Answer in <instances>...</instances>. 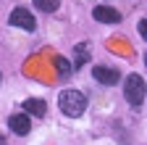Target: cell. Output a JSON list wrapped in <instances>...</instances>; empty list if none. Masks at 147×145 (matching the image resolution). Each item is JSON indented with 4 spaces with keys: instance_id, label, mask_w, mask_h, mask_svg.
I'll return each instance as SVG.
<instances>
[{
    "instance_id": "cell-4",
    "label": "cell",
    "mask_w": 147,
    "mask_h": 145,
    "mask_svg": "<svg viewBox=\"0 0 147 145\" xmlns=\"http://www.w3.org/2000/svg\"><path fill=\"white\" fill-rule=\"evenodd\" d=\"M92 16H95L97 21H102V24H118L121 21V13L116 8H110V5H97L92 11Z\"/></svg>"
},
{
    "instance_id": "cell-9",
    "label": "cell",
    "mask_w": 147,
    "mask_h": 145,
    "mask_svg": "<svg viewBox=\"0 0 147 145\" xmlns=\"http://www.w3.org/2000/svg\"><path fill=\"white\" fill-rule=\"evenodd\" d=\"M55 69H58V74H71V69H74V61H68V58H63V56H58L55 58Z\"/></svg>"
},
{
    "instance_id": "cell-2",
    "label": "cell",
    "mask_w": 147,
    "mask_h": 145,
    "mask_svg": "<svg viewBox=\"0 0 147 145\" xmlns=\"http://www.w3.org/2000/svg\"><path fill=\"white\" fill-rule=\"evenodd\" d=\"M123 95H126V100L131 103V106H139V103L144 100V95H147L144 79H142L139 74H129L126 82H123Z\"/></svg>"
},
{
    "instance_id": "cell-3",
    "label": "cell",
    "mask_w": 147,
    "mask_h": 145,
    "mask_svg": "<svg viewBox=\"0 0 147 145\" xmlns=\"http://www.w3.org/2000/svg\"><path fill=\"white\" fill-rule=\"evenodd\" d=\"M8 24H11V27H21V29H26V32H34V27H37L34 16H32L26 8H13L11 16H8Z\"/></svg>"
},
{
    "instance_id": "cell-1",
    "label": "cell",
    "mask_w": 147,
    "mask_h": 145,
    "mask_svg": "<svg viewBox=\"0 0 147 145\" xmlns=\"http://www.w3.org/2000/svg\"><path fill=\"white\" fill-rule=\"evenodd\" d=\"M58 106H61V111L71 119H76L84 114V108H87V98L84 93H79V90H63V93L58 95Z\"/></svg>"
},
{
    "instance_id": "cell-5",
    "label": "cell",
    "mask_w": 147,
    "mask_h": 145,
    "mask_svg": "<svg viewBox=\"0 0 147 145\" xmlns=\"http://www.w3.org/2000/svg\"><path fill=\"white\" fill-rule=\"evenodd\" d=\"M8 124H11V132H16V135H29V129H32L29 114H13L8 119Z\"/></svg>"
},
{
    "instance_id": "cell-11",
    "label": "cell",
    "mask_w": 147,
    "mask_h": 145,
    "mask_svg": "<svg viewBox=\"0 0 147 145\" xmlns=\"http://www.w3.org/2000/svg\"><path fill=\"white\" fill-rule=\"evenodd\" d=\"M139 34H142V40L147 42V21H139Z\"/></svg>"
},
{
    "instance_id": "cell-10",
    "label": "cell",
    "mask_w": 147,
    "mask_h": 145,
    "mask_svg": "<svg viewBox=\"0 0 147 145\" xmlns=\"http://www.w3.org/2000/svg\"><path fill=\"white\" fill-rule=\"evenodd\" d=\"M34 5L40 8V11H45V13H53L55 8L61 5V0H34Z\"/></svg>"
},
{
    "instance_id": "cell-8",
    "label": "cell",
    "mask_w": 147,
    "mask_h": 145,
    "mask_svg": "<svg viewBox=\"0 0 147 145\" xmlns=\"http://www.w3.org/2000/svg\"><path fill=\"white\" fill-rule=\"evenodd\" d=\"M87 61H89V48H87V42H82L74 50V69H82Z\"/></svg>"
},
{
    "instance_id": "cell-7",
    "label": "cell",
    "mask_w": 147,
    "mask_h": 145,
    "mask_svg": "<svg viewBox=\"0 0 147 145\" xmlns=\"http://www.w3.org/2000/svg\"><path fill=\"white\" fill-rule=\"evenodd\" d=\"M24 111H26L29 116H45V114H47V106H45L42 100H37V98H29V100L24 103Z\"/></svg>"
},
{
    "instance_id": "cell-12",
    "label": "cell",
    "mask_w": 147,
    "mask_h": 145,
    "mask_svg": "<svg viewBox=\"0 0 147 145\" xmlns=\"http://www.w3.org/2000/svg\"><path fill=\"white\" fill-rule=\"evenodd\" d=\"M144 63H147V56H144Z\"/></svg>"
},
{
    "instance_id": "cell-6",
    "label": "cell",
    "mask_w": 147,
    "mask_h": 145,
    "mask_svg": "<svg viewBox=\"0 0 147 145\" xmlns=\"http://www.w3.org/2000/svg\"><path fill=\"white\" fill-rule=\"evenodd\" d=\"M95 79L97 82H102V84H116L118 82V71L116 69H108V66H95Z\"/></svg>"
}]
</instances>
